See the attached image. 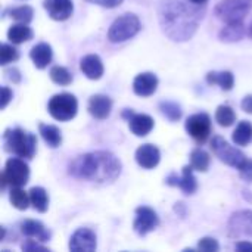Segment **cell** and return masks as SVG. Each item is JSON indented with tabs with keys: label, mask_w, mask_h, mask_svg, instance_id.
<instances>
[{
	"label": "cell",
	"mask_w": 252,
	"mask_h": 252,
	"mask_svg": "<svg viewBox=\"0 0 252 252\" xmlns=\"http://www.w3.org/2000/svg\"><path fill=\"white\" fill-rule=\"evenodd\" d=\"M159 109L170 121H177L182 117V108L176 102H162L159 105Z\"/></svg>",
	"instance_id": "cell-33"
},
{
	"label": "cell",
	"mask_w": 252,
	"mask_h": 252,
	"mask_svg": "<svg viewBox=\"0 0 252 252\" xmlns=\"http://www.w3.org/2000/svg\"><path fill=\"white\" fill-rule=\"evenodd\" d=\"M69 250L92 252L96 250V235L90 229H78L69 239Z\"/></svg>",
	"instance_id": "cell-12"
},
{
	"label": "cell",
	"mask_w": 252,
	"mask_h": 252,
	"mask_svg": "<svg viewBox=\"0 0 252 252\" xmlns=\"http://www.w3.org/2000/svg\"><path fill=\"white\" fill-rule=\"evenodd\" d=\"M80 68L90 80H99L103 75V63L97 55H87L81 59Z\"/></svg>",
	"instance_id": "cell-18"
},
{
	"label": "cell",
	"mask_w": 252,
	"mask_h": 252,
	"mask_svg": "<svg viewBox=\"0 0 252 252\" xmlns=\"http://www.w3.org/2000/svg\"><path fill=\"white\" fill-rule=\"evenodd\" d=\"M251 9L252 0H221L216 6L214 13L224 24H239L244 22Z\"/></svg>",
	"instance_id": "cell-4"
},
{
	"label": "cell",
	"mask_w": 252,
	"mask_h": 252,
	"mask_svg": "<svg viewBox=\"0 0 252 252\" xmlns=\"http://www.w3.org/2000/svg\"><path fill=\"white\" fill-rule=\"evenodd\" d=\"M9 16L13 18L15 21L18 22H24V24H28L32 21V16H34V12L30 6L24 4V6H19V7H13V9H9L7 10Z\"/></svg>",
	"instance_id": "cell-31"
},
{
	"label": "cell",
	"mask_w": 252,
	"mask_h": 252,
	"mask_svg": "<svg viewBox=\"0 0 252 252\" xmlns=\"http://www.w3.org/2000/svg\"><path fill=\"white\" fill-rule=\"evenodd\" d=\"M4 140V149L10 154H15L16 157L31 159L35 154V145L37 139L34 134L22 130V128H9L3 134Z\"/></svg>",
	"instance_id": "cell-3"
},
{
	"label": "cell",
	"mask_w": 252,
	"mask_h": 252,
	"mask_svg": "<svg viewBox=\"0 0 252 252\" xmlns=\"http://www.w3.org/2000/svg\"><path fill=\"white\" fill-rule=\"evenodd\" d=\"M78 102L74 94L69 93H59L55 94L49 103L47 111L56 121H69L77 115Z\"/></svg>",
	"instance_id": "cell-6"
},
{
	"label": "cell",
	"mask_w": 252,
	"mask_h": 252,
	"mask_svg": "<svg viewBox=\"0 0 252 252\" xmlns=\"http://www.w3.org/2000/svg\"><path fill=\"white\" fill-rule=\"evenodd\" d=\"M28 193H30V201H31V205L34 207V210H37L38 213H46L47 207H49V195H47V192L43 188L35 186Z\"/></svg>",
	"instance_id": "cell-25"
},
{
	"label": "cell",
	"mask_w": 252,
	"mask_h": 252,
	"mask_svg": "<svg viewBox=\"0 0 252 252\" xmlns=\"http://www.w3.org/2000/svg\"><path fill=\"white\" fill-rule=\"evenodd\" d=\"M190 3H195V4H205L208 0H189Z\"/></svg>",
	"instance_id": "cell-44"
},
{
	"label": "cell",
	"mask_w": 252,
	"mask_h": 252,
	"mask_svg": "<svg viewBox=\"0 0 252 252\" xmlns=\"http://www.w3.org/2000/svg\"><path fill=\"white\" fill-rule=\"evenodd\" d=\"M43 6L49 16L55 21H66L74 10L72 0H44Z\"/></svg>",
	"instance_id": "cell-14"
},
{
	"label": "cell",
	"mask_w": 252,
	"mask_h": 252,
	"mask_svg": "<svg viewBox=\"0 0 252 252\" xmlns=\"http://www.w3.org/2000/svg\"><path fill=\"white\" fill-rule=\"evenodd\" d=\"M239 173H241V177L245 182H252V159H248L244 164V167L239 170Z\"/></svg>",
	"instance_id": "cell-37"
},
{
	"label": "cell",
	"mask_w": 252,
	"mask_h": 252,
	"mask_svg": "<svg viewBox=\"0 0 252 252\" xmlns=\"http://www.w3.org/2000/svg\"><path fill=\"white\" fill-rule=\"evenodd\" d=\"M49 75H50V80L53 83L59 84V86H68L72 81L71 72L66 68H63V66H53L50 69V74Z\"/></svg>",
	"instance_id": "cell-32"
},
{
	"label": "cell",
	"mask_w": 252,
	"mask_h": 252,
	"mask_svg": "<svg viewBox=\"0 0 252 252\" xmlns=\"http://www.w3.org/2000/svg\"><path fill=\"white\" fill-rule=\"evenodd\" d=\"M190 165L199 173H205L210 167V155L204 149H195L190 154Z\"/></svg>",
	"instance_id": "cell-29"
},
{
	"label": "cell",
	"mask_w": 252,
	"mask_h": 252,
	"mask_svg": "<svg viewBox=\"0 0 252 252\" xmlns=\"http://www.w3.org/2000/svg\"><path fill=\"white\" fill-rule=\"evenodd\" d=\"M10 99H12V92L7 87H1V109L7 106Z\"/></svg>",
	"instance_id": "cell-39"
},
{
	"label": "cell",
	"mask_w": 252,
	"mask_h": 252,
	"mask_svg": "<svg viewBox=\"0 0 252 252\" xmlns=\"http://www.w3.org/2000/svg\"><path fill=\"white\" fill-rule=\"evenodd\" d=\"M158 87V78L152 72H143L139 74L133 81V90L137 96H151L157 92Z\"/></svg>",
	"instance_id": "cell-16"
},
{
	"label": "cell",
	"mask_w": 252,
	"mask_h": 252,
	"mask_svg": "<svg viewBox=\"0 0 252 252\" xmlns=\"http://www.w3.org/2000/svg\"><path fill=\"white\" fill-rule=\"evenodd\" d=\"M216 120L221 127H230L236 120V114L229 105H220L216 111Z\"/></svg>",
	"instance_id": "cell-30"
},
{
	"label": "cell",
	"mask_w": 252,
	"mask_h": 252,
	"mask_svg": "<svg viewBox=\"0 0 252 252\" xmlns=\"http://www.w3.org/2000/svg\"><path fill=\"white\" fill-rule=\"evenodd\" d=\"M112 109V100L105 94H94L89 100V112L97 120H105L109 117Z\"/></svg>",
	"instance_id": "cell-17"
},
{
	"label": "cell",
	"mask_w": 252,
	"mask_h": 252,
	"mask_svg": "<svg viewBox=\"0 0 252 252\" xmlns=\"http://www.w3.org/2000/svg\"><path fill=\"white\" fill-rule=\"evenodd\" d=\"M30 179V167L27 162H24V159L19 158H10L6 162L4 167V173L1 174V182H3V188L6 185L13 186H25L28 183Z\"/></svg>",
	"instance_id": "cell-8"
},
{
	"label": "cell",
	"mask_w": 252,
	"mask_h": 252,
	"mask_svg": "<svg viewBox=\"0 0 252 252\" xmlns=\"http://www.w3.org/2000/svg\"><path fill=\"white\" fill-rule=\"evenodd\" d=\"M68 173L75 179L96 183H112L121 174V162L111 152L96 151L72 159Z\"/></svg>",
	"instance_id": "cell-2"
},
{
	"label": "cell",
	"mask_w": 252,
	"mask_h": 252,
	"mask_svg": "<svg viewBox=\"0 0 252 252\" xmlns=\"http://www.w3.org/2000/svg\"><path fill=\"white\" fill-rule=\"evenodd\" d=\"M198 250L205 252H216L220 250V247H219V242L216 239H213V238H204V239L199 241Z\"/></svg>",
	"instance_id": "cell-35"
},
{
	"label": "cell",
	"mask_w": 252,
	"mask_h": 252,
	"mask_svg": "<svg viewBox=\"0 0 252 252\" xmlns=\"http://www.w3.org/2000/svg\"><path fill=\"white\" fill-rule=\"evenodd\" d=\"M189 3L186 0L159 1V25L162 28V32L174 41H186L192 38L205 15V4Z\"/></svg>",
	"instance_id": "cell-1"
},
{
	"label": "cell",
	"mask_w": 252,
	"mask_h": 252,
	"mask_svg": "<svg viewBox=\"0 0 252 252\" xmlns=\"http://www.w3.org/2000/svg\"><path fill=\"white\" fill-rule=\"evenodd\" d=\"M21 232L31 239H37L38 242H47L50 239V232L37 220H25L21 224Z\"/></svg>",
	"instance_id": "cell-19"
},
{
	"label": "cell",
	"mask_w": 252,
	"mask_h": 252,
	"mask_svg": "<svg viewBox=\"0 0 252 252\" xmlns=\"http://www.w3.org/2000/svg\"><path fill=\"white\" fill-rule=\"evenodd\" d=\"M18 58H19V53L12 44H1V49H0V63L1 65L15 62Z\"/></svg>",
	"instance_id": "cell-34"
},
{
	"label": "cell",
	"mask_w": 252,
	"mask_h": 252,
	"mask_svg": "<svg viewBox=\"0 0 252 252\" xmlns=\"http://www.w3.org/2000/svg\"><path fill=\"white\" fill-rule=\"evenodd\" d=\"M38 130H40V134H41L43 140L50 148H58L62 143V134H61V130L58 127L41 123V124H38Z\"/></svg>",
	"instance_id": "cell-24"
},
{
	"label": "cell",
	"mask_w": 252,
	"mask_h": 252,
	"mask_svg": "<svg viewBox=\"0 0 252 252\" xmlns=\"http://www.w3.org/2000/svg\"><path fill=\"white\" fill-rule=\"evenodd\" d=\"M140 31V21L134 13H124L118 16L108 31V40L111 43H123L130 40Z\"/></svg>",
	"instance_id": "cell-5"
},
{
	"label": "cell",
	"mask_w": 252,
	"mask_h": 252,
	"mask_svg": "<svg viewBox=\"0 0 252 252\" xmlns=\"http://www.w3.org/2000/svg\"><path fill=\"white\" fill-rule=\"evenodd\" d=\"M159 159H161V154H159V149L155 145L146 143V145H142L136 151V161H137V164L140 167L146 168V170L155 168L159 164Z\"/></svg>",
	"instance_id": "cell-15"
},
{
	"label": "cell",
	"mask_w": 252,
	"mask_h": 252,
	"mask_svg": "<svg viewBox=\"0 0 252 252\" xmlns=\"http://www.w3.org/2000/svg\"><path fill=\"white\" fill-rule=\"evenodd\" d=\"M165 183L168 186H177V188H180L186 195H193L196 192V189H198V183H196V179L193 176V167L192 165L183 167L182 177H177L176 174H170L167 177Z\"/></svg>",
	"instance_id": "cell-11"
},
{
	"label": "cell",
	"mask_w": 252,
	"mask_h": 252,
	"mask_svg": "<svg viewBox=\"0 0 252 252\" xmlns=\"http://www.w3.org/2000/svg\"><path fill=\"white\" fill-rule=\"evenodd\" d=\"M248 34H250V37L252 38V24L250 25V30H248Z\"/></svg>",
	"instance_id": "cell-45"
},
{
	"label": "cell",
	"mask_w": 252,
	"mask_h": 252,
	"mask_svg": "<svg viewBox=\"0 0 252 252\" xmlns=\"http://www.w3.org/2000/svg\"><path fill=\"white\" fill-rule=\"evenodd\" d=\"M133 115H134V112H133L131 109H124V112H123V117H124V118H127V120H130Z\"/></svg>",
	"instance_id": "cell-43"
},
{
	"label": "cell",
	"mask_w": 252,
	"mask_h": 252,
	"mask_svg": "<svg viewBox=\"0 0 252 252\" xmlns=\"http://www.w3.org/2000/svg\"><path fill=\"white\" fill-rule=\"evenodd\" d=\"M128 126L133 134L143 137L146 134H149L154 128V120L146 115V114H134L130 120H128Z\"/></svg>",
	"instance_id": "cell-20"
},
{
	"label": "cell",
	"mask_w": 252,
	"mask_h": 252,
	"mask_svg": "<svg viewBox=\"0 0 252 252\" xmlns=\"http://www.w3.org/2000/svg\"><path fill=\"white\" fill-rule=\"evenodd\" d=\"M86 1L93 3V4H99L102 7H109V9L117 7L123 3V0H86Z\"/></svg>",
	"instance_id": "cell-38"
},
{
	"label": "cell",
	"mask_w": 252,
	"mask_h": 252,
	"mask_svg": "<svg viewBox=\"0 0 252 252\" xmlns=\"http://www.w3.org/2000/svg\"><path fill=\"white\" fill-rule=\"evenodd\" d=\"M207 81L210 84H217L223 90L229 92V90H232V87L235 84V77L230 71H213V72H208Z\"/></svg>",
	"instance_id": "cell-23"
},
{
	"label": "cell",
	"mask_w": 252,
	"mask_h": 252,
	"mask_svg": "<svg viewBox=\"0 0 252 252\" xmlns=\"http://www.w3.org/2000/svg\"><path fill=\"white\" fill-rule=\"evenodd\" d=\"M241 106H242V109H244L245 112L252 114V94H248V96H245V97H244V100H242Z\"/></svg>",
	"instance_id": "cell-40"
},
{
	"label": "cell",
	"mask_w": 252,
	"mask_h": 252,
	"mask_svg": "<svg viewBox=\"0 0 252 252\" xmlns=\"http://www.w3.org/2000/svg\"><path fill=\"white\" fill-rule=\"evenodd\" d=\"M9 199H10V204L16 208V210H27L28 205L31 204L30 201V193H27L25 190H22L21 186H13L10 189V193H9Z\"/></svg>",
	"instance_id": "cell-28"
},
{
	"label": "cell",
	"mask_w": 252,
	"mask_h": 252,
	"mask_svg": "<svg viewBox=\"0 0 252 252\" xmlns=\"http://www.w3.org/2000/svg\"><path fill=\"white\" fill-rule=\"evenodd\" d=\"M186 131L199 143H204L211 133V118L210 115L201 112L188 118Z\"/></svg>",
	"instance_id": "cell-9"
},
{
	"label": "cell",
	"mask_w": 252,
	"mask_h": 252,
	"mask_svg": "<svg viewBox=\"0 0 252 252\" xmlns=\"http://www.w3.org/2000/svg\"><path fill=\"white\" fill-rule=\"evenodd\" d=\"M229 230L233 236H252V211H238L232 214L229 221Z\"/></svg>",
	"instance_id": "cell-13"
},
{
	"label": "cell",
	"mask_w": 252,
	"mask_h": 252,
	"mask_svg": "<svg viewBox=\"0 0 252 252\" xmlns=\"http://www.w3.org/2000/svg\"><path fill=\"white\" fill-rule=\"evenodd\" d=\"M158 224H159V217L152 208L139 207L136 210V219H134L133 229L139 236H145L149 232L155 230L158 227Z\"/></svg>",
	"instance_id": "cell-10"
},
{
	"label": "cell",
	"mask_w": 252,
	"mask_h": 252,
	"mask_svg": "<svg viewBox=\"0 0 252 252\" xmlns=\"http://www.w3.org/2000/svg\"><path fill=\"white\" fill-rule=\"evenodd\" d=\"M235 248L238 251H252V244L251 242H238Z\"/></svg>",
	"instance_id": "cell-42"
},
{
	"label": "cell",
	"mask_w": 252,
	"mask_h": 252,
	"mask_svg": "<svg viewBox=\"0 0 252 252\" xmlns=\"http://www.w3.org/2000/svg\"><path fill=\"white\" fill-rule=\"evenodd\" d=\"M211 148H213L214 154L217 155V158L220 161H223L224 164H227V165H230L233 168L241 170L244 167V164L248 161V158L245 157V154L242 151L232 146L227 140H224L220 136L213 137Z\"/></svg>",
	"instance_id": "cell-7"
},
{
	"label": "cell",
	"mask_w": 252,
	"mask_h": 252,
	"mask_svg": "<svg viewBox=\"0 0 252 252\" xmlns=\"http://www.w3.org/2000/svg\"><path fill=\"white\" fill-rule=\"evenodd\" d=\"M7 38L10 43L13 44H19V43H24V41H28L32 38V30L24 24V22H19L16 25H12L7 31Z\"/></svg>",
	"instance_id": "cell-22"
},
{
	"label": "cell",
	"mask_w": 252,
	"mask_h": 252,
	"mask_svg": "<svg viewBox=\"0 0 252 252\" xmlns=\"http://www.w3.org/2000/svg\"><path fill=\"white\" fill-rule=\"evenodd\" d=\"M52 56H53V52L47 43H38L30 52V58L38 69L46 68L52 62Z\"/></svg>",
	"instance_id": "cell-21"
},
{
	"label": "cell",
	"mask_w": 252,
	"mask_h": 252,
	"mask_svg": "<svg viewBox=\"0 0 252 252\" xmlns=\"http://www.w3.org/2000/svg\"><path fill=\"white\" fill-rule=\"evenodd\" d=\"M22 251H47L46 247L40 245L38 241H34V239H28L22 244Z\"/></svg>",
	"instance_id": "cell-36"
},
{
	"label": "cell",
	"mask_w": 252,
	"mask_h": 252,
	"mask_svg": "<svg viewBox=\"0 0 252 252\" xmlns=\"http://www.w3.org/2000/svg\"><path fill=\"white\" fill-rule=\"evenodd\" d=\"M6 74H7V78H9V80H12L13 83H19V81H21V74H19V71H18L16 68L9 69Z\"/></svg>",
	"instance_id": "cell-41"
},
{
	"label": "cell",
	"mask_w": 252,
	"mask_h": 252,
	"mask_svg": "<svg viewBox=\"0 0 252 252\" xmlns=\"http://www.w3.org/2000/svg\"><path fill=\"white\" fill-rule=\"evenodd\" d=\"M245 34V27L244 22L239 24H226V27L220 31V38L226 43H233L238 41L244 37Z\"/></svg>",
	"instance_id": "cell-26"
},
{
	"label": "cell",
	"mask_w": 252,
	"mask_h": 252,
	"mask_svg": "<svg viewBox=\"0 0 252 252\" xmlns=\"http://www.w3.org/2000/svg\"><path fill=\"white\" fill-rule=\"evenodd\" d=\"M233 142L238 146H245L252 142V124L250 121H241L233 131Z\"/></svg>",
	"instance_id": "cell-27"
}]
</instances>
